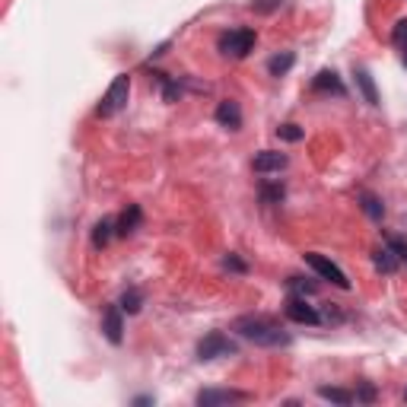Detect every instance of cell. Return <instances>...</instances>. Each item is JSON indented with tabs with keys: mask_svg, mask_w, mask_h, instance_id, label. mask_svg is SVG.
Masks as SVG:
<instances>
[{
	"mask_svg": "<svg viewBox=\"0 0 407 407\" xmlns=\"http://www.w3.org/2000/svg\"><path fill=\"white\" fill-rule=\"evenodd\" d=\"M233 328L242 334V338L255 340L258 347H283V344H290V334L283 331L280 324H277L274 318H268V315H242V318H235Z\"/></svg>",
	"mask_w": 407,
	"mask_h": 407,
	"instance_id": "1",
	"label": "cell"
},
{
	"mask_svg": "<svg viewBox=\"0 0 407 407\" xmlns=\"http://www.w3.org/2000/svg\"><path fill=\"white\" fill-rule=\"evenodd\" d=\"M127 96H131V76H127V74L115 76V83L109 86V92H105L102 102H99V115H102V118L118 115V111L127 105Z\"/></svg>",
	"mask_w": 407,
	"mask_h": 407,
	"instance_id": "2",
	"label": "cell"
},
{
	"mask_svg": "<svg viewBox=\"0 0 407 407\" xmlns=\"http://www.w3.org/2000/svg\"><path fill=\"white\" fill-rule=\"evenodd\" d=\"M251 48H255V32L251 29H233L220 39V51L229 57H245Z\"/></svg>",
	"mask_w": 407,
	"mask_h": 407,
	"instance_id": "3",
	"label": "cell"
},
{
	"mask_svg": "<svg viewBox=\"0 0 407 407\" xmlns=\"http://www.w3.org/2000/svg\"><path fill=\"white\" fill-rule=\"evenodd\" d=\"M305 264H309V268L315 270L322 280H331L334 287H340V290H347V287H350V280H347L344 270H340L334 261H328L324 255H315V251H312V255H305Z\"/></svg>",
	"mask_w": 407,
	"mask_h": 407,
	"instance_id": "4",
	"label": "cell"
},
{
	"mask_svg": "<svg viewBox=\"0 0 407 407\" xmlns=\"http://www.w3.org/2000/svg\"><path fill=\"white\" fill-rule=\"evenodd\" d=\"M235 353V344L226 338L223 331H214L198 344V357L200 359H216V357H233Z\"/></svg>",
	"mask_w": 407,
	"mask_h": 407,
	"instance_id": "5",
	"label": "cell"
},
{
	"mask_svg": "<svg viewBox=\"0 0 407 407\" xmlns=\"http://www.w3.org/2000/svg\"><path fill=\"white\" fill-rule=\"evenodd\" d=\"M245 401V392H233V388H207L198 394L200 407H216V404H239Z\"/></svg>",
	"mask_w": 407,
	"mask_h": 407,
	"instance_id": "6",
	"label": "cell"
},
{
	"mask_svg": "<svg viewBox=\"0 0 407 407\" xmlns=\"http://www.w3.org/2000/svg\"><path fill=\"white\" fill-rule=\"evenodd\" d=\"M287 318H293V322H299V324H318L322 322V315L315 312V305H309L299 296H290V303H287Z\"/></svg>",
	"mask_w": 407,
	"mask_h": 407,
	"instance_id": "7",
	"label": "cell"
},
{
	"mask_svg": "<svg viewBox=\"0 0 407 407\" xmlns=\"http://www.w3.org/2000/svg\"><path fill=\"white\" fill-rule=\"evenodd\" d=\"M121 305H109L105 309V315H102V331H105V338L111 340V344H121V338H125V324H121Z\"/></svg>",
	"mask_w": 407,
	"mask_h": 407,
	"instance_id": "8",
	"label": "cell"
},
{
	"mask_svg": "<svg viewBox=\"0 0 407 407\" xmlns=\"http://www.w3.org/2000/svg\"><path fill=\"white\" fill-rule=\"evenodd\" d=\"M216 121H220V127H226V131H239V127H242V109H239V102L226 99V102L216 105Z\"/></svg>",
	"mask_w": 407,
	"mask_h": 407,
	"instance_id": "9",
	"label": "cell"
},
{
	"mask_svg": "<svg viewBox=\"0 0 407 407\" xmlns=\"http://www.w3.org/2000/svg\"><path fill=\"white\" fill-rule=\"evenodd\" d=\"M287 153H277V150H261L255 156V172H280L287 169Z\"/></svg>",
	"mask_w": 407,
	"mask_h": 407,
	"instance_id": "10",
	"label": "cell"
},
{
	"mask_svg": "<svg viewBox=\"0 0 407 407\" xmlns=\"http://www.w3.org/2000/svg\"><path fill=\"white\" fill-rule=\"evenodd\" d=\"M315 86L318 92H334V96H344V83H340L338 80V74H334V70H322V74L315 76Z\"/></svg>",
	"mask_w": 407,
	"mask_h": 407,
	"instance_id": "11",
	"label": "cell"
},
{
	"mask_svg": "<svg viewBox=\"0 0 407 407\" xmlns=\"http://www.w3.org/2000/svg\"><path fill=\"white\" fill-rule=\"evenodd\" d=\"M398 264H401V258L394 255L392 245H385V249L375 251V268H379V270H385V274H394V270H398Z\"/></svg>",
	"mask_w": 407,
	"mask_h": 407,
	"instance_id": "12",
	"label": "cell"
},
{
	"mask_svg": "<svg viewBox=\"0 0 407 407\" xmlns=\"http://www.w3.org/2000/svg\"><path fill=\"white\" fill-rule=\"evenodd\" d=\"M137 223H140V207L131 204V207L125 210V216L118 220V235H131L134 229H137Z\"/></svg>",
	"mask_w": 407,
	"mask_h": 407,
	"instance_id": "13",
	"label": "cell"
},
{
	"mask_svg": "<svg viewBox=\"0 0 407 407\" xmlns=\"http://www.w3.org/2000/svg\"><path fill=\"white\" fill-rule=\"evenodd\" d=\"M111 229H115V223H111L109 216L96 223V229H92V245H96V249H105V245H109V239H111Z\"/></svg>",
	"mask_w": 407,
	"mask_h": 407,
	"instance_id": "14",
	"label": "cell"
},
{
	"mask_svg": "<svg viewBox=\"0 0 407 407\" xmlns=\"http://www.w3.org/2000/svg\"><path fill=\"white\" fill-rule=\"evenodd\" d=\"M318 394H322L324 401H334V404H344V407L357 401V394H353V392H344V388H328V385L318 388Z\"/></svg>",
	"mask_w": 407,
	"mask_h": 407,
	"instance_id": "15",
	"label": "cell"
},
{
	"mask_svg": "<svg viewBox=\"0 0 407 407\" xmlns=\"http://www.w3.org/2000/svg\"><path fill=\"white\" fill-rule=\"evenodd\" d=\"M357 83H359V90H363L366 102H369V105H379V92H375V86H373V76L366 74V70H357Z\"/></svg>",
	"mask_w": 407,
	"mask_h": 407,
	"instance_id": "16",
	"label": "cell"
},
{
	"mask_svg": "<svg viewBox=\"0 0 407 407\" xmlns=\"http://www.w3.org/2000/svg\"><path fill=\"white\" fill-rule=\"evenodd\" d=\"M293 61H296V55H293V51H283V55L270 57L268 70H270V74H274V76H283V74H287V70L293 67Z\"/></svg>",
	"mask_w": 407,
	"mask_h": 407,
	"instance_id": "17",
	"label": "cell"
},
{
	"mask_svg": "<svg viewBox=\"0 0 407 407\" xmlns=\"http://www.w3.org/2000/svg\"><path fill=\"white\" fill-rule=\"evenodd\" d=\"M140 305H144V293L140 290H127L125 296H121V309H125L127 315H137Z\"/></svg>",
	"mask_w": 407,
	"mask_h": 407,
	"instance_id": "18",
	"label": "cell"
},
{
	"mask_svg": "<svg viewBox=\"0 0 407 407\" xmlns=\"http://www.w3.org/2000/svg\"><path fill=\"white\" fill-rule=\"evenodd\" d=\"M359 200H363V210H366V214H369V216H373V220H382L385 207H382V204H379V198H373V194H363V198H359Z\"/></svg>",
	"mask_w": 407,
	"mask_h": 407,
	"instance_id": "19",
	"label": "cell"
},
{
	"mask_svg": "<svg viewBox=\"0 0 407 407\" xmlns=\"http://www.w3.org/2000/svg\"><path fill=\"white\" fill-rule=\"evenodd\" d=\"M290 290L299 296H309V293H315V283H305L303 277H290Z\"/></svg>",
	"mask_w": 407,
	"mask_h": 407,
	"instance_id": "20",
	"label": "cell"
},
{
	"mask_svg": "<svg viewBox=\"0 0 407 407\" xmlns=\"http://www.w3.org/2000/svg\"><path fill=\"white\" fill-rule=\"evenodd\" d=\"M280 198H283V188L280 185H264L261 188V200H264V204H277Z\"/></svg>",
	"mask_w": 407,
	"mask_h": 407,
	"instance_id": "21",
	"label": "cell"
},
{
	"mask_svg": "<svg viewBox=\"0 0 407 407\" xmlns=\"http://www.w3.org/2000/svg\"><path fill=\"white\" fill-rule=\"evenodd\" d=\"M392 39H394V45H398V48H404V51H407V20H401L398 26H394Z\"/></svg>",
	"mask_w": 407,
	"mask_h": 407,
	"instance_id": "22",
	"label": "cell"
},
{
	"mask_svg": "<svg viewBox=\"0 0 407 407\" xmlns=\"http://www.w3.org/2000/svg\"><path fill=\"white\" fill-rule=\"evenodd\" d=\"M277 137H283V140H303V131H299L296 125H283V127H277Z\"/></svg>",
	"mask_w": 407,
	"mask_h": 407,
	"instance_id": "23",
	"label": "cell"
},
{
	"mask_svg": "<svg viewBox=\"0 0 407 407\" xmlns=\"http://www.w3.org/2000/svg\"><path fill=\"white\" fill-rule=\"evenodd\" d=\"M388 245H392V249H394V255H398L401 261H407V242H404V239H392V242H388Z\"/></svg>",
	"mask_w": 407,
	"mask_h": 407,
	"instance_id": "24",
	"label": "cell"
},
{
	"mask_svg": "<svg viewBox=\"0 0 407 407\" xmlns=\"http://www.w3.org/2000/svg\"><path fill=\"white\" fill-rule=\"evenodd\" d=\"M283 0H258L255 4V10H261V13H268V10H274V7H280Z\"/></svg>",
	"mask_w": 407,
	"mask_h": 407,
	"instance_id": "25",
	"label": "cell"
},
{
	"mask_svg": "<svg viewBox=\"0 0 407 407\" xmlns=\"http://www.w3.org/2000/svg\"><path fill=\"white\" fill-rule=\"evenodd\" d=\"M373 398H375V392H373L369 385H363V388L357 392V401H373Z\"/></svg>",
	"mask_w": 407,
	"mask_h": 407,
	"instance_id": "26",
	"label": "cell"
},
{
	"mask_svg": "<svg viewBox=\"0 0 407 407\" xmlns=\"http://www.w3.org/2000/svg\"><path fill=\"white\" fill-rule=\"evenodd\" d=\"M226 268H233V270H245V264H242L239 258H233V255H229V258H226Z\"/></svg>",
	"mask_w": 407,
	"mask_h": 407,
	"instance_id": "27",
	"label": "cell"
},
{
	"mask_svg": "<svg viewBox=\"0 0 407 407\" xmlns=\"http://www.w3.org/2000/svg\"><path fill=\"white\" fill-rule=\"evenodd\" d=\"M404 64H407V55H404Z\"/></svg>",
	"mask_w": 407,
	"mask_h": 407,
	"instance_id": "28",
	"label": "cell"
},
{
	"mask_svg": "<svg viewBox=\"0 0 407 407\" xmlns=\"http://www.w3.org/2000/svg\"><path fill=\"white\" fill-rule=\"evenodd\" d=\"M404 401H407V392H404Z\"/></svg>",
	"mask_w": 407,
	"mask_h": 407,
	"instance_id": "29",
	"label": "cell"
}]
</instances>
